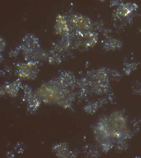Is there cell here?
Returning <instances> with one entry per match:
<instances>
[{"mask_svg":"<svg viewBox=\"0 0 141 158\" xmlns=\"http://www.w3.org/2000/svg\"><path fill=\"white\" fill-rule=\"evenodd\" d=\"M138 6L134 3L122 4L115 12V15L120 19L127 20L128 22L132 19L134 11H136Z\"/></svg>","mask_w":141,"mask_h":158,"instance_id":"1","label":"cell"},{"mask_svg":"<svg viewBox=\"0 0 141 158\" xmlns=\"http://www.w3.org/2000/svg\"><path fill=\"white\" fill-rule=\"evenodd\" d=\"M73 23L79 30L83 33L91 31L92 28V22L88 17L83 16H76L72 19Z\"/></svg>","mask_w":141,"mask_h":158,"instance_id":"2","label":"cell"},{"mask_svg":"<svg viewBox=\"0 0 141 158\" xmlns=\"http://www.w3.org/2000/svg\"><path fill=\"white\" fill-rule=\"evenodd\" d=\"M122 46V43L121 41L113 38H108L104 43V49L109 51L116 50L120 49Z\"/></svg>","mask_w":141,"mask_h":158,"instance_id":"3","label":"cell"},{"mask_svg":"<svg viewBox=\"0 0 141 158\" xmlns=\"http://www.w3.org/2000/svg\"><path fill=\"white\" fill-rule=\"evenodd\" d=\"M55 31L59 34H63L68 31L67 23L65 18L63 16L59 15L57 18Z\"/></svg>","mask_w":141,"mask_h":158,"instance_id":"4","label":"cell"},{"mask_svg":"<svg viewBox=\"0 0 141 158\" xmlns=\"http://www.w3.org/2000/svg\"><path fill=\"white\" fill-rule=\"evenodd\" d=\"M97 34L94 32L90 31L85 34V45L87 47H92L96 44L98 41Z\"/></svg>","mask_w":141,"mask_h":158,"instance_id":"5","label":"cell"},{"mask_svg":"<svg viewBox=\"0 0 141 158\" xmlns=\"http://www.w3.org/2000/svg\"><path fill=\"white\" fill-rule=\"evenodd\" d=\"M22 69L20 70V75L23 77L30 78L32 76V70L35 67L34 65L31 63L24 64L22 65Z\"/></svg>","mask_w":141,"mask_h":158,"instance_id":"6","label":"cell"},{"mask_svg":"<svg viewBox=\"0 0 141 158\" xmlns=\"http://www.w3.org/2000/svg\"><path fill=\"white\" fill-rule=\"evenodd\" d=\"M122 1L123 0H112L111 2V6H117V5L120 6V5L123 4Z\"/></svg>","mask_w":141,"mask_h":158,"instance_id":"7","label":"cell"},{"mask_svg":"<svg viewBox=\"0 0 141 158\" xmlns=\"http://www.w3.org/2000/svg\"><path fill=\"white\" fill-rule=\"evenodd\" d=\"M99 1H101V2H104V1H105V0H99Z\"/></svg>","mask_w":141,"mask_h":158,"instance_id":"8","label":"cell"}]
</instances>
